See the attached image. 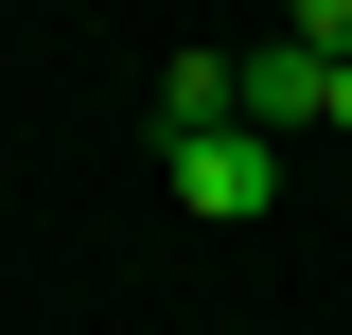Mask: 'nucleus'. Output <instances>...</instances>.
Masks as SVG:
<instances>
[{"label": "nucleus", "mask_w": 352, "mask_h": 335, "mask_svg": "<svg viewBox=\"0 0 352 335\" xmlns=\"http://www.w3.org/2000/svg\"><path fill=\"white\" fill-rule=\"evenodd\" d=\"M159 159H176V212H212V230L282 212V141L264 124H194V141H159Z\"/></svg>", "instance_id": "obj_1"}, {"label": "nucleus", "mask_w": 352, "mask_h": 335, "mask_svg": "<svg viewBox=\"0 0 352 335\" xmlns=\"http://www.w3.org/2000/svg\"><path fill=\"white\" fill-rule=\"evenodd\" d=\"M317 106H335V53H300V36L247 53V124H264V141H317Z\"/></svg>", "instance_id": "obj_2"}, {"label": "nucleus", "mask_w": 352, "mask_h": 335, "mask_svg": "<svg viewBox=\"0 0 352 335\" xmlns=\"http://www.w3.org/2000/svg\"><path fill=\"white\" fill-rule=\"evenodd\" d=\"M194 124H247V71L229 53H176L159 71V141H194Z\"/></svg>", "instance_id": "obj_3"}, {"label": "nucleus", "mask_w": 352, "mask_h": 335, "mask_svg": "<svg viewBox=\"0 0 352 335\" xmlns=\"http://www.w3.org/2000/svg\"><path fill=\"white\" fill-rule=\"evenodd\" d=\"M282 36H300V53H352V0H282Z\"/></svg>", "instance_id": "obj_4"}, {"label": "nucleus", "mask_w": 352, "mask_h": 335, "mask_svg": "<svg viewBox=\"0 0 352 335\" xmlns=\"http://www.w3.org/2000/svg\"><path fill=\"white\" fill-rule=\"evenodd\" d=\"M317 124H335V141H352V53H335V106H317Z\"/></svg>", "instance_id": "obj_5"}]
</instances>
